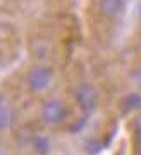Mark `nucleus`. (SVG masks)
<instances>
[{"label":"nucleus","instance_id":"f257e3e1","mask_svg":"<svg viewBox=\"0 0 141 155\" xmlns=\"http://www.w3.org/2000/svg\"><path fill=\"white\" fill-rule=\"evenodd\" d=\"M52 79H54V72L47 66H33L26 74L28 88L34 93L45 91L52 84Z\"/></svg>","mask_w":141,"mask_h":155},{"label":"nucleus","instance_id":"423d86ee","mask_svg":"<svg viewBox=\"0 0 141 155\" xmlns=\"http://www.w3.org/2000/svg\"><path fill=\"white\" fill-rule=\"evenodd\" d=\"M14 119H16V114L12 112V109L5 105H0V129H7L14 124Z\"/></svg>","mask_w":141,"mask_h":155},{"label":"nucleus","instance_id":"6e6552de","mask_svg":"<svg viewBox=\"0 0 141 155\" xmlns=\"http://www.w3.org/2000/svg\"><path fill=\"white\" fill-rule=\"evenodd\" d=\"M86 148H88V152H90V153H98V152H100V148H102V145L98 143L97 140H90V141H88V145H86Z\"/></svg>","mask_w":141,"mask_h":155},{"label":"nucleus","instance_id":"39448f33","mask_svg":"<svg viewBox=\"0 0 141 155\" xmlns=\"http://www.w3.org/2000/svg\"><path fill=\"white\" fill-rule=\"evenodd\" d=\"M119 107H120V110L124 112V114L139 109L141 107V95L139 93H127L124 98L120 100Z\"/></svg>","mask_w":141,"mask_h":155},{"label":"nucleus","instance_id":"20e7f679","mask_svg":"<svg viewBox=\"0 0 141 155\" xmlns=\"http://www.w3.org/2000/svg\"><path fill=\"white\" fill-rule=\"evenodd\" d=\"M97 7L100 16H103L105 19H117L124 12L126 2L124 0H98Z\"/></svg>","mask_w":141,"mask_h":155},{"label":"nucleus","instance_id":"9d476101","mask_svg":"<svg viewBox=\"0 0 141 155\" xmlns=\"http://www.w3.org/2000/svg\"><path fill=\"white\" fill-rule=\"evenodd\" d=\"M139 16H141V5H139Z\"/></svg>","mask_w":141,"mask_h":155},{"label":"nucleus","instance_id":"7ed1b4c3","mask_svg":"<svg viewBox=\"0 0 141 155\" xmlns=\"http://www.w3.org/2000/svg\"><path fill=\"white\" fill-rule=\"evenodd\" d=\"M76 102H77V105L81 107L84 112H91L95 110V107H97V102H98V93H97V90L93 88L91 84H86V83H83L77 86L76 90Z\"/></svg>","mask_w":141,"mask_h":155},{"label":"nucleus","instance_id":"0eeeda50","mask_svg":"<svg viewBox=\"0 0 141 155\" xmlns=\"http://www.w3.org/2000/svg\"><path fill=\"white\" fill-rule=\"evenodd\" d=\"M33 150L38 155H47L50 150V140L47 136H41V134L34 136V140H33Z\"/></svg>","mask_w":141,"mask_h":155},{"label":"nucleus","instance_id":"1a4fd4ad","mask_svg":"<svg viewBox=\"0 0 141 155\" xmlns=\"http://www.w3.org/2000/svg\"><path fill=\"white\" fill-rule=\"evenodd\" d=\"M138 124H136V145L141 148V117L138 119Z\"/></svg>","mask_w":141,"mask_h":155},{"label":"nucleus","instance_id":"f03ea898","mask_svg":"<svg viewBox=\"0 0 141 155\" xmlns=\"http://www.w3.org/2000/svg\"><path fill=\"white\" fill-rule=\"evenodd\" d=\"M67 116V107L57 98H50L41 105V119L48 124H59Z\"/></svg>","mask_w":141,"mask_h":155}]
</instances>
